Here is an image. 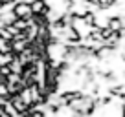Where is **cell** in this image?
<instances>
[{"label": "cell", "instance_id": "cell-1", "mask_svg": "<svg viewBox=\"0 0 125 117\" xmlns=\"http://www.w3.org/2000/svg\"><path fill=\"white\" fill-rule=\"evenodd\" d=\"M11 9H13V13L17 15V18H24V20H31V18H33L31 0H17Z\"/></svg>", "mask_w": 125, "mask_h": 117}, {"label": "cell", "instance_id": "cell-2", "mask_svg": "<svg viewBox=\"0 0 125 117\" xmlns=\"http://www.w3.org/2000/svg\"><path fill=\"white\" fill-rule=\"evenodd\" d=\"M0 53H13V40L0 37Z\"/></svg>", "mask_w": 125, "mask_h": 117}]
</instances>
